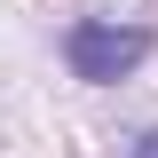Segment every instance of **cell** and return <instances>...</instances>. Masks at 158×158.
I'll use <instances>...</instances> for the list:
<instances>
[{"instance_id": "obj_1", "label": "cell", "mask_w": 158, "mask_h": 158, "mask_svg": "<svg viewBox=\"0 0 158 158\" xmlns=\"http://www.w3.org/2000/svg\"><path fill=\"white\" fill-rule=\"evenodd\" d=\"M56 48H63V71L79 87H118L158 56V24L150 16H71Z\"/></svg>"}, {"instance_id": "obj_2", "label": "cell", "mask_w": 158, "mask_h": 158, "mask_svg": "<svg viewBox=\"0 0 158 158\" xmlns=\"http://www.w3.org/2000/svg\"><path fill=\"white\" fill-rule=\"evenodd\" d=\"M127 158H158V127H142V135L127 142Z\"/></svg>"}]
</instances>
